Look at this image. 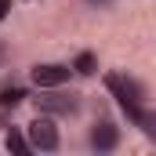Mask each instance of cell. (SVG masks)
Wrapping results in <instances>:
<instances>
[{
  "label": "cell",
  "mask_w": 156,
  "mask_h": 156,
  "mask_svg": "<svg viewBox=\"0 0 156 156\" xmlns=\"http://www.w3.org/2000/svg\"><path fill=\"white\" fill-rule=\"evenodd\" d=\"M105 87H109V94L116 98V105L123 109V116L134 120V113L142 109V98H145L142 83L131 80V76H123V73H105Z\"/></svg>",
  "instance_id": "1"
},
{
  "label": "cell",
  "mask_w": 156,
  "mask_h": 156,
  "mask_svg": "<svg viewBox=\"0 0 156 156\" xmlns=\"http://www.w3.org/2000/svg\"><path fill=\"white\" fill-rule=\"evenodd\" d=\"M33 102H37V113H47V116H76L80 113V94L62 91V87H40Z\"/></svg>",
  "instance_id": "2"
},
{
  "label": "cell",
  "mask_w": 156,
  "mask_h": 156,
  "mask_svg": "<svg viewBox=\"0 0 156 156\" xmlns=\"http://www.w3.org/2000/svg\"><path fill=\"white\" fill-rule=\"evenodd\" d=\"M26 138H29V145L40 149V153H55V149L62 145V134H58L55 120L47 116V113H37V120L26 127Z\"/></svg>",
  "instance_id": "3"
},
{
  "label": "cell",
  "mask_w": 156,
  "mask_h": 156,
  "mask_svg": "<svg viewBox=\"0 0 156 156\" xmlns=\"http://www.w3.org/2000/svg\"><path fill=\"white\" fill-rule=\"evenodd\" d=\"M73 76V66H62V62H44V66H33L29 80L37 87H66Z\"/></svg>",
  "instance_id": "4"
},
{
  "label": "cell",
  "mask_w": 156,
  "mask_h": 156,
  "mask_svg": "<svg viewBox=\"0 0 156 156\" xmlns=\"http://www.w3.org/2000/svg\"><path fill=\"white\" fill-rule=\"evenodd\" d=\"M116 145H120V127L109 123V120H98V123L91 127V149H98V153H113Z\"/></svg>",
  "instance_id": "5"
},
{
  "label": "cell",
  "mask_w": 156,
  "mask_h": 156,
  "mask_svg": "<svg viewBox=\"0 0 156 156\" xmlns=\"http://www.w3.org/2000/svg\"><path fill=\"white\" fill-rule=\"evenodd\" d=\"M131 123H134V127H138V131H142V134L156 145V109H145V105H142V109L134 113V120H131Z\"/></svg>",
  "instance_id": "6"
},
{
  "label": "cell",
  "mask_w": 156,
  "mask_h": 156,
  "mask_svg": "<svg viewBox=\"0 0 156 156\" xmlns=\"http://www.w3.org/2000/svg\"><path fill=\"white\" fill-rule=\"evenodd\" d=\"M4 145L11 149V153H33V145H29V138L18 131V127H11L7 134H4Z\"/></svg>",
  "instance_id": "7"
},
{
  "label": "cell",
  "mask_w": 156,
  "mask_h": 156,
  "mask_svg": "<svg viewBox=\"0 0 156 156\" xmlns=\"http://www.w3.org/2000/svg\"><path fill=\"white\" fill-rule=\"evenodd\" d=\"M73 73H80V76H94V73H98V58H94L91 51L76 55V58H73Z\"/></svg>",
  "instance_id": "8"
},
{
  "label": "cell",
  "mask_w": 156,
  "mask_h": 156,
  "mask_svg": "<svg viewBox=\"0 0 156 156\" xmlns=\"http://www.w3.org/2000/svg\"><path fill=\"white\" fill-rule=\"evenodd\" d=\"M26 102V91L22 87H4L0 91V109H15V105H22Z\"/></svg>",
  "instance_id": "9"
},
{
  "label": "cell",
  "mask_w": 156,
  "mask_h": 156,
  "mask_svg": "<svg viewBox=\"0 0 156 156\" xmlns=\"http://www.w3.org/2000/svg\"><path fill=\"white\" fill-rule=\"evenodd\" d=\"M11 7H15V4H11V0H0V22H4V18H7V15H11Z\"/></svg>",
  "instance_id": "10"
},
{
  "label": "cell",
  "mask_w": 156,
  "mask_h": 156,
  "mask_svg": "<svg viewBox=\"0 0 156 156\" xmlns=\"http://www.w3.org/2000/svg\"><path fill=\"white\" fill-rule=\"evenodd\" d=\"M98 4H102V0H98Z\"/></svg>",
  "instance_id": "11"
}]
</instances>
